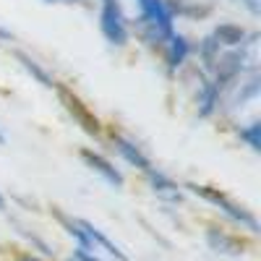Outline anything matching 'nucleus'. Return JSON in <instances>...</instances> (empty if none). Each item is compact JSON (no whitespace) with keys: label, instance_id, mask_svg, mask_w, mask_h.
<instances>
[{"label":"nucleus","instance_id":"obj_1","mask_svg":"<svg viewBox=\"0 0 261 261\" xmlns=\"http://www.w3.org/2000/svg\"><path fill=\"white\" fill-rule=\"evenodd\" d=\"M141 21L149 29V39H170L172 34V13L165 6V0H139Z\"/></svg>","mask_w":261,"mask_h":261},{"label":"nucleus","instance_id":"obj_2","mask_svg":"<svg viewBox=\"0 0 261 261\" xmlns=\"http://www.w3.org/2000/svg\"><path fill=\"white\" fill-rule=\"evenodd\" d=\"M196 196H201V199H206V201H212L214 206H220L227 217H230V220H235V222H241V225H246L248 230H258V225H256V220H253V217L243 209V206H238L235 201H230L227 199V196L225 193H220V191H217V188H209V186H196V183H191L188 186Z\"/></svg>","mask_w":261,"mask_h":261},{"label":"nucleus","instance_id":"obj_3","mask_svg":"<svg viewBox=\"0 0 261 261\" xmlns=\"http://www.w3.org/2000/svg\"><path fill=\"white\" fill-rule=\"evenodd\" d=\"M99 29H102V34L107 37V42H113V45H125L128 27H125V16H123V11H120L118 0H102Z\"/></svg>","mask_w":261,"mask_h":261},{"label":"nucleus","instance_id":"obj_4","mask_svg":"<svg viewBox=\"0 0 261 261\" xmlns=\"http://www.w3.org/2000/svg\"><path fill=\"white\" fill-rule=\"evenodd\" d=\"M60 99H63V105H65V110H68L73 118H76V123L86 130V134H97L99 130V125H97V118L86 110V107L81 105V99L79 97H73L71 92H65V89H60Z\"/></svg>","mask_w":261,"mask_h":261},{"label":"nucleus","instance_id":"obj_5","mask_svg":"<svg viewBox=\"0 0 261 261\" xmlns=\"http://www.w3.org/2000/svg\"><path fill=\"white\" fill-rule=\"evenodd\" d=\"M81 157H84V162L89 165L94 172H99V175H102L107 183H110V186H115V188H120V186H123V175H120V172H118L110 162H107L102 154H97V151H89V149H84V151H81Z\"/></svg>","mask_w":261,"mask_h":261},{"label":"nucleus","instance_id":"obj_6","mask_svg":"<svg viewBox=\"0 0 261 261\" xmlns=\"http://www.w3.org/2000/svg\"><path fill=\"white\" fill-rule=\"evenodd\" d=\"M206 241H209V246H212L217 253H230V256L243 253V243L235 241L232 235H227V232H222V230H209V232H206Z\"/></svg>","mask_w":261,"mask_h":261},{"label":"nucleus","instance_id":"obj_7","mask_svg":"<svg viewBox=\"0 0 261 261\" xmlns=\"http://www.w3.org/2000/svg\"><path fill=\"white\" fill-rule=\"evenodd\" d=\"M113 144L118 146V151L123 154V160H125V162H130L134 167H139V170H144V172H149V170H151L149 160L139 151V146H136V144H130V141H128V139H123V136H113Z\"/></svg>","mask_w":261,"mask_h":261},{"label":"nucleus","instance_id":"obj_8","mask_svg":"<svg viewBox=\"0 0 261 261\" xmlns=\"http://www.w3.org/2000/svg\"><path fill=\"white\" fill-rule=\"evenodd\" d=\"M79 227H81V230L86 232V238H89V243H94V246L105 248L107 253H113L115 258L125 261V253H123V251H120V248H118V246H115V243H113L110 238H107V235L102 232V230H97V227H94L92 222H84V220H81V222H79Z\"/></svg>","mask_w":261,"mask_h":261},{"label":"nucleus","instance_id":"obj_9","mask_svg":"<svg viewBox=\"0 0 261 261\" xmlns=\"http://www.w3.org/2000/svg\"><path fill=\"white\" fill-rule=\"evenodd\" d=\"M188 39L183 34H172L167 39V65H170V71H175L178 65L188 58Z\"/></svg>","mask_w":261,"mask_h":261},{"label":"nucleus","instance_id":"obj_10","mask_svg":"<svg viewBox=\"0 0 261 261\" xmlns=\"http://www.w3.org/2000/svg\"><path fill=\"white\" fill-rule=\"evenodd\" d=\"M146 175H149V183H151V188H154V193H157V196H162V199H170V201H178V199H180V191H178V186L172 183L170 178H165L162 172L149 170Z\"/></svg>","mask_w":261,"mask_h":261},{"label":"nucleus","instance_id":"obj_11","mask_svg":"<svg viewBox=\"0 0 261 261\" xmlns=\"http://www.w3.org/2000/svg\"><path fill=\"white\" fill-rule=\"evenodd\" d=\"M214 42L217 45H227V47H235V45H243V39H246V32L241 27H235V24H222V27H217L214 29Z\"/></svg>","mask_w":261,"mask_h":261},{"label":"nucleus","instance_id":"obj_12","mask_svg":"<svg viewBox=\"0 0 261 261\" xmlns=\"http://www.w3.org/2000/svg\"><path fill=\"white\" fill-rule=\"evenodd\" d=\"M217 102H220V86L206 81L201 86V94H199V115H212Z\"/></svg>","mask_w":261,"mask_h":261},{"label":"nucleus","instance_id":"obj_13","mask_svg":"<svg viewBox=\"0 0 261 261\" xmlns=\"http://www.w3.org/2000/svg\"><path fill=\"white\" fill-rule=\"evenodd\" d=\"M16 58L21 60V65H24V68H27V71H29V73H32V76H34V79H37L42 86H53V79H50L45 71H42L39 65H37V63H34V60L27 55V53H16Z\"/></svg>","mask_w":261,"mask_h":261},{"label":"nucleus","instance_id":"obj_14","mask_svg":"<svg viewBox=\"0 0 261 261\" xmlns=\"http://www.w3.org/2000/svg\"><path fill=\"white\" fill-rule=\"evenodd\" d=\"M201 58L206 63V68H212L214 60H220V45L214 42V37H206L204 45H201Z\"/></svg>","mask_w":261,"mask_h":261},{"label":"nucleus","instance_id":"obj_15","mask_svg":"<svg viewBox=\"0 0 261 261\" xmlns=\"http://www.w3.org/2000/svg\"><path fill=\"white\" fill-rule=\"evenodd\" d=\"M258 130H261V125H258V123H251L248 128H243V130H241V139H243V141H248V146H251L253 151H258V149H261Z\"/></svg>","mask_w":261,"mask_h":261},{"label":"nucleus","instance_id":"obj_16","mask_svg":"<svg viewBox=\"0 0 261 261\" xmlns=\"http://www.w3.org/2000/svg\"><path fill=\"white\" fill-rule=\"evenodd\" d=\"M251 13H261V0H243Z\"/></svg>","mask_w":261,"mask_h":261},{"label":"nucleus","instance_id":"obj_17","mask_svg":"<svg viewBox=\"0 0 261 261\" xmlns=\"http://www.w3.org/2000/svg\"><path fill=\"white\" fill-rule=\"evenodd\" d=\"M76 261H99V258H94V256H89V253L79 251V253H76Z\"/></svg>","mask_w":261,"mask_h":261},{"label":"nucleus","instance_id":"obj_18","mask_svg":"<svg viewBox=\"0 0 261 261\" xmlns=\"http://www.w3.org/2000/svg\"><path fill=\"white\" fill-rule=\"evenodd\" d=\"M6 209V199H3V196H0V212H3Z\"/></svg>","mask_w":261,"mask_h":261},{"label":"nucleus","instance_id":"obj_19","mask_svg":"<svg viewBox=\"0 0 261 261\" xmlns=\"http://www.w3.org/2000/svg\"><path fill=\"white\" fill-rule=\"evenodd\" d=\"M21 261H39V258H32V256H24V258H21Z\"/></svg>","mask_w":261,"mask_h":261},{"label":"nucleus","instance_id":"obj_20","mask_svg":"<svg viewBox=\"0 0 261 261\" xmlns=\"http://www.w3.org/2000/svg\"><path fill=\"white\" fill-rule=\"evenodd\" d=\"M3 141H6V139H3V134H0V144H3Z\"/></svg>","mask_w":261,"mask_h":261},{"label":"nucleus","instance_id":"obj_21","mask_svg":"<svg viewBox=\"0 0 261 261\" xmlns=\"http://www.w3.org/2000/svg\"><path fill=\"white\" fill-rule=\"evenodd\" d=\"M73 261H76V258H73Z\"/></svg>","mask_w":261,"mask_h":261}]
</instances>
